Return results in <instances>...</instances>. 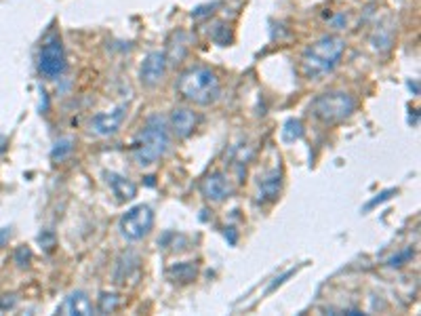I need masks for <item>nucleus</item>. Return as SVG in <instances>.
Instances as JSON below:
<instances>
[{
	"mask_svg": "<svg viewBox=\"0 0 421 316\" xmlns=\"http://www.w3.org/2000/svg\"><path fill=\"white\" fill-rule=\"evenodd\" d=\"M167 74V55L160 53V51H154L150 53L143 63H141V82L146 87H156Z\"/></svg>",
	"mask_w": 421,
	"mask_h": 316,
	"instance_id": "7",
	"label": "nucleus"
},
{
	"mask_svg": "<svg viewBox=\"0 0 421 316\" xmlns=\"http://www.w3.org/2000/svg\"><path fill=\"white\" fill-rule=\"evenodd\" d=\"M301 135H303V125H301V121H297V119H289V121L285 123V126H283V139H285L287 143L300 139Z\"/></svg>",
	"mask_w": 421,
	"mask_h": 316,
	"instance_id": "14",
	"label": "nucleus"
},
{
	"mask_svg": "<svg viewBox=\"0 0 421 316\" xmlns=\"http://www.w3.org/2000/svg\"><path fill=\"white\" fill-rule=\"evenodd\" d=\"M116 306H119V298L116 295L102 293V298H99V310L102 312H112V310H116Z\"/></svg>",
	"mask_w": 421,
	"mask_h": 316,
	"instance_id": "17",
	"label": "nucleus"
},
{
	"mask_svg": "<svg viewBox=\"0 0 421 316\" xmlns=\"http://www.w3.org/2000/svg\"><path fill=\"white\" fill-rule=\"evenodd\" d=\"M124 110L126 106H119L112 112H102L97 116H93L91 121V133L99 135V137H110L121 129L122 121H124Z\"/></svg>",
	"mask_w": 421,
	"mask_h": 316,
	"instance_id": "8",
	"label": "nucleus"
},
{
	"mask_svg": "<svg viewBox=\"0 0 421 316\" xmlns=\"http://www.w3.org/2000/svg\"><path fill=\"white\" fill-rule=\"evenodd\" d=\"M200 190H202L204 198H209V200H213V202L226 200V198L230 196V192H232V188H230V184H228V180H226L224 173L207 175V178L202 180V184H200Z\"/></svg>",
	"mask_w": 421,
	"mask_h": 316,
	"instance_id": "9",
	"label": "nucleus"
},
{
	"mask_svg": "<svg viewBox=\"0 0 421 316\" xmlns=\"http://www.w3.org/2000/svg\"><path fill=\"white\" fill-rule=\"evenodd\" d=\"M106 180H108V186L112 188L114 196L119 200H131L135 194H137V186L124 178V175H119V173H106Z\"/></svg>",
	"mask_w": 421,
	"mask_h": 316,
	"instance_id": "13",
	"label": "nucleus"
},
{
	"mask_svg": "<svg viewBox=\"0 0 421 316\" xmlns=\"http://www.w3.org/2000/svg\"><path fill=\"white\" fill-rule=\"evenodd\" d=\"M171 137L167 121L160 114H152L133 141V158L139 167H152L169 150Z\"/></svg>",
	"mask_w": 421,
	"mask_h": 316,
	"instance_id": "1",
	"label": "nucleus"
},
{
	"mask_svg": "<svg viewBox=\"0 0 421 316\" xmlns=\"http://www.w3.org/2000/svg\"><path fill=\"white\" fill-rule=\"evenodd\" d=\"M38 70L40 74H45L47 78H58L65 72V53H63V45L60 38L49 40L38 55Z\"/></svg>",
	"mask_w": 421,
	"mask_h": 316,
	"instance_id": "6",
	"label": "nucleus"
},
{
	"mask_svg": "<svg viewBox=\"0 0 421 316\" xmlns=\"http://www.w3.org/2000/svg\"><path fill=\"white\" fill-rule=\"evenodd\" d=\"M70 152H72V139H70V137H65V139H60V141L55 143V148H53L51 156H53V160H63Z\"/></svg>",
	"mask_w": 421,
	"mask_h": 316,
	"instance_id": "16",
	"label": "nucleus"
},
{
	"mask_svg": "<svg viewBox=\"0 0 421 316\" xmlns=\"http://www.w3.org/2000/svg\"><path fill=\"white\" fill-rule=\"evenodd\" d=\"M394 192H396V190H388V192H381V194H379V198H375V200H371V202L366 205V209H373L375 205L383 202V200H386V198H390V194H394Z\"/></svg>",
	"mask_w": 421,
	"mask_h": 316,
	"instance_id": "19",
	"label": "nucleus"
},
{
	"mask_svg": "<svg viewBox=\"0 0 421 316\" xmlns=\"http://www.w3.org/2000/svg\"><path fill=\"white\" fill-rule=\"evenodd\" d=\"M278 192H280V169H272L270 173L259 178V192H257L259 202L274 200Z\"/></svg>",
	"mask_w": 421,
	"mask_h": 316,
	"instance_id": "12",
	"label": "nucleus"
},
{
	"mask_svg": "<svg viewBox=\"0 0 421 316\" xmlns=\"http://www.w3.org/2000/svg\"><path fill=\"white\" fill-rule=\"evenodd\" d=\"M154 226V211L148 205H137L129 209L121 219V234L126 241H141L150 234Z\"/></svg>",
	"mask_w": 421,
	"mask_h": 316,
	"instance_id": "5",
	"label": "nucleus"
},
{
	"mask_svg": "<svg viewBox=\"0 0 421 316\" xmlns=\"http://www.w3.org/2000/svg\"><path fill=\"white\" fill-rule=\"evenodd\" d=\"M23 257H26V259H30V251L19 249V251H17V261H19V266H23Z\"/></svg>",
	"mask_w": 421,
	"mask_h": 316,
	"instance_id": "20",
	"label": "nucleus"
},
{
	"mask_svg": "<svg viewBox=\"0 0 421 316\" xmlns=\"http://www.w3.org/2000/svg\"><path fill=\"white\" fill-rule=\"evenodd\" d=\"M171 276H175L181 283H190L196 276V266L194 263H177L171 268Z\"/></svg>",
	"mask_w": 421,
	"mask_h": 316,
	"instance_id": "15",
	"label": "nucleus"
},
{
	"mask_svg": "<svg viewBox=\"0 0 421 316\" xmlns=\"http://www.w3.org/2000/svg\"><path fill=\"white\" fill-rule=\"evenodd\" d=\"M58 315H80L89 316L93 315V304L89 300V295L84 291H74L65 298V302L58 308Z\"/></svg>",
	"mask_w": 421,
	"mask_h": 316,
	"instance_id": "10",
	"label": "nucleus"
},
{
	"mask_svg": "<svg viewBox=\"0 0 421 316\" xmlns=\"http://www.w3.org/2000/svg\"><path fill=\"white\" fill-rule=\"evenodd\" d=\"M177 91L185 102L207 106L219 95V80L209 67H192L177 80Z\"/></svg>",
	"mask_w": 421,
	"mask_h": 316,
	"instance_id": "3",
	"label": "nucleus"
},
{
	"mask_svg": "<svg viewBox=\"0 0 421 316\" xmlns=\"http://www.w3.org/2000/svg\"><path fill=\"white\" fill-rule=\"evenodd\" d=\"M411 257H413V251H411V249H405L403 253H398V255L390 257V259H388V266H392V268H398V266H403L405 261H409Z\"/></svg>",
	"mask_w": 421,
	"mask_h": 316,
	"instance_id": "18",
	"label": "nucleus"
},
{
	"mask_svg": "<svg viewBox=\"0 0 421 316\" xmlns=\"http://www.w3.org/2000/svg\"><path fill=\"white\" fill-rule=\"evenodd\" d=\"M354 108H356L354 97L344 93V91L322 93L312 104V110H314L316 119H320L327 125H335V123H341V121L350 119Z\"/></svg>",
	"mask_w": 421,
	"mask_h": 316,
	"instance_id": "4",
	"label": "nucleus"
},
{
	"mask_svg": "<svg viewBox=\"0 0 421 316\" xmlns=\"http://www.w3.org/2000/svg\"><path fill=\"white\" fill-rule=\"evenodd\" d=\"M346 51V40L337 38V36H324L320 40H316L312 47L305 49L303 58H301V72L305 78L316 80L327 76L341 60Z\"/></svg>",
	"mask_w": 421,
	"mask_h": 316,
	"instance_id": "2",
	"label": "nucleus"
},
{
	"mask_svg": "<svg viewBox=\"0 0 421 316\" xmlns=\"http://www.w3.org/2000/svg\"><path fill=\"white\" fill-rule=\"evenodd\" d=\"M198 116L190 108H175L171 114V129L177 137H190L196 129Z\"/></svg>",
	"mask_w": 421,
	"mask_h": 316,
	"instance_id": "11",
	"label": "nucleus"
},
{
	"mask_svg": "<svg viewBox=\"0 0 421 316\" xmlns=\"http://www.w3.org/2000/svg\"><path fill=\"white\" fill-rule=\"evenodd\" d=\"M6 239H11V228H2V232H0V245H2Z\"/></svg>",
	"mask_w": 421,
	"mask_h": 316,
	"instance_id": "21",
	"label": "nucleus"
}]
</instances>
